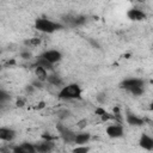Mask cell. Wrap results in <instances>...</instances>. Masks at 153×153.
I'll return each mask as SVG.
<instances>
[{
    "instance_id": "ac0fdd59",
    "label": "cell",
    "mask_w": 153,
    "mask_h": 153,
    "mask_svg": "<svg viewBox=\"0 0 153 153\" xmlns=\"http://www.w3.org/2000/svg\"><path fill=\"white\" fill-rule=\"evenodd\" d=\"M130 93H133L134 96H141L143 93V87H134L131 90H129Z\"/></svg>"
},
{
    "instance_id": "ba28073f",
    "label": "cell",
    "mask_w": 153,
    "mask_h": 153,
    "mask_svg": "<svg viewBox=\"0 0 153 153\" xmlns=\"http://www.w3.org/2000/svg\"><path fill=\"white\" fill-rule=\"evenodd\" d=\"M106 134L112 139L121 137L123 135V128L118 124H111L106 128Z\"/></svg>"
},
{
    "instance_id": "cb8c5ba5",
    "label": "cell",
    "mask_w": 153,
    "mask_h": 153,
    "mask_svg": "<svg viewBox=\"0 0 153 153\" xmlns=\"http://www.w3.org/2000/svg\"><path fill=\"white\" fill-rule=\"evenodd\" d=\"M19 106H23V100H18V103H17Z\"/></svg>"
},
{
    "instance_id": "5b68a950",
    "label": "cell",
    "mask_w": 153,
    "mask_h": 153,
    "mask_svg": "<svg viewBox=\"0 0 153 153\" xmlns=\"http://www.w3.org/2000/svg\"><path fill=\"white\" fill-rule=\"evenodd\" d=\"M145 86V80L142 79H137V78H130V79H126L124 81L121 82V87L129 91L134 87H143Z\"/></svg>"
},
{
    "instance_id": "8992f818",
    "label": "cell",
    "mask_w": 153,
    "mask_h": 153,
    "mask_svg": "<svg viewBox=\"0 0 153 153\" xmlns=\"http://www.w3.org/2000/svg\"><path fill=\"white\" fill-rule=\"evenodd\" d=\"M41 56H43L47 61H49L50 63H56V62H59L60 60H61V57H62V55H61V53L60 51H57V50H55V49H51V50H47V51H44Z\"/></svg>"
},
{
    "instance_id": "9a60e30c",
    "label": "cell",
    "mask_w": 153,
    "mask_h": 153,
    "mask_svg": "<svg viewBox=\"0 0 153 153\" xmlns=\"http://www.w3.org/2000/svg\"><path fill=\"white\" fill-rule=\"evenodd\" d=\"M35 66H39V67H43L44 69H53V63H50L49 61H47L43 56H39L36 61V65Z\"/></svg>"
},
{
    "instance_id": "7c38bea8",
    "label": "cell",
    "mask_w": 153,
    "mask_h": 153,
    "mask_svg": "<svg viewBox=\"0 0 153 153\" xmlns=\"http://www.w3.org/2000/svg\"><path fill=\"white\" fill-rule=\"evenodd\" d=\"M16 137V131L10 128H0V140L12 141Z\"/></svg>"
},
{
    "instance_id": "30bf717a",
    "label": "cell",
    "mask_w": 153,
    "mask_h": 153,
    "mask_svg": "<svg viewBox=\"0 0 153 153\" xmlns=\"http://www.w3.org/2000/svg\"><path fill=\"white\" fill-rule=\"evenodd\" d=\"M140 146L147 151H152L153 149V139L151 136H148L147 134H142L140 137Z\"/></svg>"
},
{
    "instance_id": "7402d4cb",
    "label": "cell",
    "mask_w": 153,
    "mask_h": 153,
    "mask_svg": "<svg viewBox=\"0 0 153 153\" xmlns=\"http://www.w3.org/2000/svg\"><path fill=\"white\" fill-rule=\"evenodd\" d=\"M22 57L25 59V60H27V59L31 57V54H30L29 51H24V53H22Z\"/></svg>"
},
{
    "instance_id": "603a6c76",
    "label": "cell",
    "mask_w": 153,
    "mask_h": 153,
    "mask_svg": "<svg viewBox=\"0 0 153 153\" xmlns=\"http://www.w3.org/2000/svg\"><path fill=\"white\" fill-rule=\"evenodd\" d=\"M78 124H79V128H84V127L87 124V121H86V120H82V121H80Z\"/></svg>"
},
{
    "instance_id": "2e32d148",
    "label": "cell",
    "mask_w": 153,
    "mask_h": 153,
    "mask_svg": "<svg viewBox=\"0 0 153 153\" xmlns=\"http://www.w3.org/2000/svg\"><path fill=\"white\" fill-rule=\"evenodd\" d=\"M35 73H36V75H37V78H38L39 81H44V80H47V76H48V74H47V69H44L43 67L36 66Z\"/></svg>"
},
{
    "instance_id": "e0dca14e",
    "label": "cell",
    "mask_w": 153,
    "mask_h": 153,
    "mask_svg": "<svg viewBox=\"0 0 153 153\" xmlns=\"http://www.w3.org/2000/svg\"><path fill=\"white\" fill-rule=\"evenodd\" d=\"M47 80H48V82H49L50 85H54V86H62V84H63V81L60 79V76H57V75H55V74L48 75V76H47Z\"/></svg>"
},
{
    "instance_id": "8fae6325",
    "label": "cell",
    "mask_w": 153,
    "mask_h": 153,
    "mask_svg": "<svg viewBox=\"0 0 153 153\" xmlns=\"http://www.w3.org/2000/svg\"><path fill=\"white\" fill-rule=\"evenodd\" d=\"M13 151L17 152V153H36L35 146L31 145V143H27V142H24V143H22L20 146L14 147Z\"/></svg>"
},
{
    "instance_id": "52a82bcc",
    "label": "cell",
    "mask_w": 153,
    "mask_h": 153,
    "mask_svg": "<svg viewBox=\"0 0 153 153\" xmlns=\"http://www.w3.org/2000/svg\"><path fill=\"white\" fill-rule=\"evenodd\" d=\"M35 146V149L36 152H39V153H47V152H50L53 148H54V142L53 140H45L39 142V143H36L33 145Z\"/></svg>"
},
{
    "instance_id": "5bb4252c",
    "label": "cell",
    "mask_w": 153,
    "mask_h": 153,
    "mask_svg": "<svg viewBox=\"0 0 153 153\" xmlns=\"http://www.w3.org/2000/svg\"><path fill=\"white\" fill-rule=\"evenodd\" d=\"M91 135L88 133H80V134H75V139H74V143L76 145H84L90 140Z\"/></svg>"
},
{
    "instance_id": "6da1fadb",
    "label": "cell",
    "mask_w": 153,
    "mask_h": 153,
    "mask_svg": "<svg viewBox=\"0 0 153 153\" xmlns=\"http://www.w3.org/2000/svg\"><path fill=\"white\" fill-rule=\"evenodd\" d=\"M35 27L44 33H53L56 30L63 29V25L60 23H55L53 20H49L47 18H37L35 22Z\"/></svg>"
},
{
    "instance_id": "7a4b0ae2",
    "label": "cell",
    "mask_w": 153,
    "mask_h": 153,
    "mask_svg": "<svg viewBox=\"0 0 153 153\" xmlns=\"http://www.w3.org/2000/svg\"><path fill=\"white\" fill-rule=\"evenodd\" d=\"M59 98L61 99H80L81 88L78 84H69L63 86L59 92Z\"/></svg>"
},
{
    "instance_id": "44dd1931",
    "label": "cell",
    "mask_w": 153,
    "mask_h": 153,
    "mask_svg": "<svg viewBox=\"0 0 153 153\" xmlns=\"http://www.w3.org/2000/svg\"><path fill=\"white\" fill-rule=\"evenodd\" d=\"M90 148L88 147H76L75 149H74V152L75 153H78V152H87Z\"/></svg>"
},
{
    "instance_id": "ffe728a7",
    "label": "cell",
    "mask_w": 153,
    "mask_h": 153,
    "mask_svg": "<svg viewBox=\"0 0 153 153\" xmlns=\"http://www.w3.org/2000/svg\"><path fill=\"white\" fill-rule=\"evenodd\" d=\"M7 99H10L8 93L5 92V91H2V90H0V103L5 102V100H7Z\"/></svg>"
},
{
    "instance_id": "277c9868",
    "label": "cell",
    "mask_w": 153,
    "mask_h": 153,
    "mask_svg": "<svg viewBox=\"0 0 153 153\" xmlns=\"http://www.w3.org/2000/svg\"><path fill=\"white\" fill-rule=\"evenodd\" d=\"M57 130L60 133V136L62 137V140L67 143H71V142H74V139H75V133L72 131L71 129H68L67 127L62 126V124H57Z\"/></svg>"
},
{
    "instance_id": "d4e9b609",
    "label": "cell",
    "mask_w": 153,
    "mask_h": 153,
    "mask_svg": "<svg viewBox=\"0 0 153 153\" xmlns=\"http://www.w3.org/2000/svg\"><path fill=\"white\" fill-rule=\"evenodd\" d=\"M137 1H139V2H143L145 0H137Z\"/></svg>"
},
{
    "instance_id": "4fadbf2b",
    "label": "cell",
    "mask_w": 153,
    "mask_h": 153,
    "mask_svg": "<svg viewBox=\"0 0 153 153\" xmlns=\"http://www.w3.org/2000/svg\"><path fill=\"white\" fill-rule=\"evenodd\" d=\"M126 121H127L128 124L136 126V127H140V126H142L145 123V121L142 118H140V117H137L136 115H133V114H128L126 116Z\"/></svg>"
},
{
    "instance_id": "9c48e42d",
    "label": "cell",
    "mask_w": 153,
    "mask_h": 153,
    "mask_svg": "<svg viewBox=\"0 0 153 153\" xmlns=\"http://www.w3.org/2000/svg\"><path fill=\"white\" fill-rule=\"evenodd\" d=\"M127 16H128L129 19L136 20V22H140V20H145V19H146V14H145L142 11L137 10V8H131V10H129V11L127 12Z\"/></svg>"
},
{
    "instance_id": "d6986e66",
    "label": "cell",
    "mask_w": 153,
    "mask_h": 153,
    "mask_svg": "<svg viewBox=\"0 0 153 153\" xmlns=\"http://www.w3.org/2000/svg\"><path fill=\"white\" fill-rule=\"evenodd\" d=\"M39 42H41V39H39V38H31V39L26 41V42H25V44H29V45H33V47H36V45H38V44H39Z\"/></svg>"
},
{
    "instance_id": "3957f363",
    "label": "cell",
    "mask_w": 153,
    "mask_h": 153,
    "mask_svg": "<svg viewBox=\"0 0 153 153\" xmlns=\"http://www.w3.org/2000/svg\"><path fill=\"white\" fill-rule=\"evenodd\" d=\"M62 20L65 22L66 25H68L71 27H75V26H80V25L85 24L86 17L85 16H72V14H68V16L62 17Z\"/></svg>"
}]
</instances>
